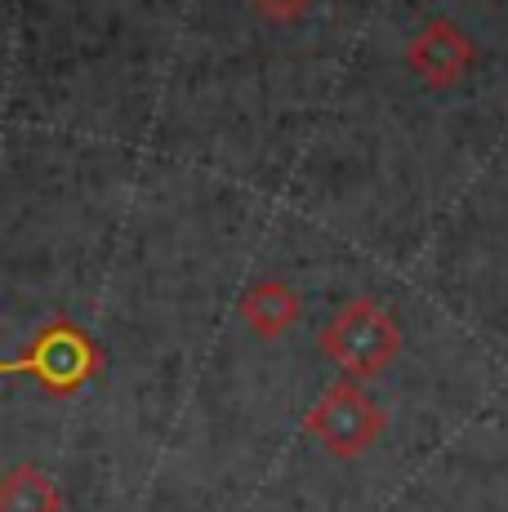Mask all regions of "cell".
I'll return each mask as SVG.
<instances>
[{"label": "cell", "instance_id": "1", "mask_svg": "<svg viewBox=\"0 0 508 512\" xmlns=\"http://www.w3.org/2000/svg\"><path fill=\"white\" fill-rule=\"evenodd\" d=\"M321 352L335 361L348 379H375L402 352V326L375 299H353L335 312V321L321 334Z\"/></svg>", "mask_w": 508, "mask_h": 512}, {"label": "cell", "instance_id": "2", "mask_svg": "<svg viewBox=\"0 0 508 512\" xmlns=\"http://www.w3.org/2000/svg\"><path fill=\"white\" fill-rule=\"evenodd\" d=\"M304 428H308V437H317L321 450H330L335 459H353L361 450H370V441L384 432V410H379L353 379H344V383H330V388L312 401Z\"/></svg>", "mask_w": 508, "mask_h": 512}, {"label": "cell", "instance_id": "3", "mask_svg": "<svg viewBox=\"0 0 508 512\" xmlns=\"http://www.w3.org/2000/svg\"><path fill=\"white\" fill-rule=\"evenodd\" d=\"M9 370H27L45 392L54 397H72L94 370H99V348L81 326L72 321H54L36 334V343L27 348L23 361H14Z\"/></svg>", "mask_w": 508, "mask_h": 512}, {"label": "cell", "instance_id": "4", "mask_svg": "<svg viewBox=\"0 0 508 512\" xmlns=\"http://www.w3.org/2000/svg\"><path fill=\"white\" fill-rule=\"evenodd\" d=\"M406 63L419 81L428 85H455L459 76L473 67V41L446 18L424 23L406 45Z\"/></svg>", "mask_w": 508, "mask_h": 512}, {"label": "cell", "instance_id": "5", "mask_svg": "<svg viewBox=\"0 0 508 512\" xmlns=\"http://www.w3.org/2000/svg\"><path fill=\"white\" fill-rule=\"evenodd\" d=\"M241 312H246V321L259 334H268V339H277V334H286L290 326L299 321V294L290 290V285L281 281H254L246 294H241Z\"/></svg>", "mask_w": 508, "mask_h": 512}, {"label": "cell", "instance_id": "6", "mask_svg": "<svg viewBox=\"0 0 508 512\" xmlns=\"http://www.w3.org/2000/svg\"><path fill=\"white\" fill-rule=\"evenodd\" d=\"M0 512H63V495L45 468L18 464L0 481Z\"/></svg>", "mask_w": 508, "mask_h": 512}, {"label": "cell", "instance_id": "7", "mask_svg": "<svg viewBox=\"0 0 508 512\" xmlns=\"http://www.w3.org/2000/svg\"><path fill=\"white\" fill-rule=\"evenodd\" d=\"M259 9L272 14V18H295V14L308 9V0H259Z\"/></svg>", "mask_w": 508, "mask_h": 512}]
</instances>
